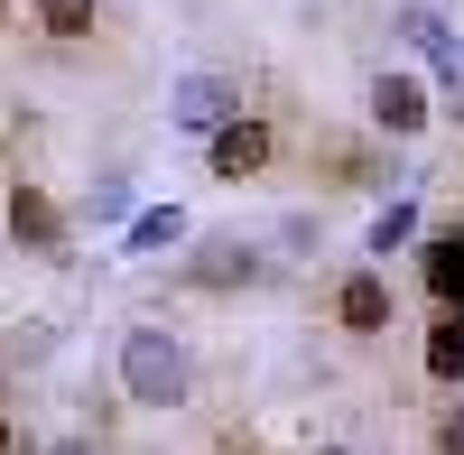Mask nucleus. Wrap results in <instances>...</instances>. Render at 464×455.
<instances>
[{
    "instance_id": "1",
    "label": "nucleus",
    "mask_w": 464,
    "mask_h": 455,
    "mask_svg": "<svg viewBox=\"0 0 464 455\" xmlns=\"http://www.w3.org/2000/svg\"><path fill=\"white\" fill-rule=\"evenodd\" d=\"M121 391L140 409H186L196 400V363H186V344L168 325H130L121 334Z\"/></svg>"
},
{
    "instance_id": "2",
    "label": "nucleus",
    "mask_w": 464,
    "mask_h": 455,
    "mask_svg": "<svg viewBox=\"0 0 464 455\" xmlns=\"http://www.w3.org/2000/svg\"><path fill=\"white\" fill-rule=\"evenodd\" d=\"M223 111H242V74L196 65V74H177V84H168V121H177V131H214Z\"/></svg>"
},
{
    "instance_id": "3",
    "label": "nucleus",
    "mask_w": 464,
    "mask_h": 455,
    "mask_svg": "<svg viewBox=\"0 0 464 455\" xmlns=\"http://www.w3.org/2000/svg\"><path fill=\"white\" fill-rule=\"evenodd\" d=\"M372 131H391V140H418V131H428V84H418V74H372Z\"/></svg>"
},
{
    "instance_id": "4",
    "label": "nucleus",
    "mask_w": 464,
    "mask_h": 455,
    "mask_svg": "<svg viewBox=\"0 0 464 455\" xmlns=\"http://www.w3.org/2000/svg\"><path fill=\"white\" fill-rule=\"evenodd\" d=\"M269 270V260L251 251V242H196L186 251V288H205V297H223V288H251Z\"/></svg>"
},
{
    "instance_id": "5",
    "label": "nucleus",
    "mask_w": 464,
    "mask_h": 455,
    "mask_svg": "<svg viewBox=\"0 0 464 455\" xmlns=\"http://www.w3.org/2000/svg\"><path fill=\"white\" fill-rule=\"evenodd\" d=\"M260 168H269V121H251V111H223V121H214V177L242 186V177H260Z\"/></svg>"
},
{
    "instance_id": "6",
    "label": "nucleus",
    "mask_w": 464,
    "mask_h": 455,
    "mask_svg": "<svg viewBox=\"0 0 464 455\" xmlns=\"http://www.w3.org/2000/svg\"><path fill=\"white\" fill-rule=\"evenodd\" d=\"M334 325H343V334H391V279H381V270H353V279L334 288Z\"/></svg>"
},
{
    "instance_id": "7",
    "label": "nucleus",
    "mask_w": 464,
    "mask_h": 455,
    "mask_svg": "<svg viewBox=\"0 0 464 455\" xmlns=\"http://www.w3.org/2000/svg\"><path fill=\"white\" fill-rule=\"evenodd\" d=\"M10 242H19V251H65V214H56V196L10 186Z\"/></svg>"
},
{
    "instance_id": "8",
    "label": "nucleus",
    "mask_w": 464,
    "mask_h": 455,
    "mask_svg": "<svg viewBox=\"0 0 464 455\" xmlns=\"http://www.w3.org/2000/svg\"><path fill=\"white\" fill-rule=\"evenodd\" d=\"M186 242V214L177 205H149V214H121V251L149 260V251H177Z\"/></svg>"
},
{
    "instance_id": "9",
    "label": "nucleus",
    "mask_w": 464,
    "mask_h": 455,
    "mask_svg": "<svg viewBox=\"0 0 464 455\" xmlns=\"http://www.w3.org/2000/svg\"><path fill=\"white\" fill-rule=\"evenodd\" d=\"M418 279H428L437 307H464V242H455V233H437L428 251H418Z\"/></svg>"
},
{
    "instance_id": "10",
    "label": "nucleus",
    "mask_w": 464,
    "mask_h": 455,
    "mask_svg": "<svg viewBox=\"0 0 464 455\" xmlns=\"http://www.w3.org/2000/svg\"><path fill=\"white\" fill-rule=\"evenodd\" d=\"M428 382H464V307L428 325Z\"/></svg>"
},
{
    "instance_id": "11",
    "label": "nucleus",
    "mask_w": 464,
    "mask_h": 455,
    "mask_svg": "<svg viewBox=\"0 0 464 455\" xmlns=\"http://www.w3.org/2000/svg\"><path fill=\"white\" fill-rule=\"evenodd\" d=\"M28 19L47 28V37H65V47H74V37H93V28H102V10H93V0H28Z\"/></svg>"
},
{
    "instance_id": "12",
    "label": "nucleus",
    "mask_w": 464,
    "mask_h": 455,
    "mask_svg": "<svg viewBox=\"0 0 464 455\" xmlns=\"http://www.w3.org/2000/svg\"><path fill=\"white\" fill-rule=\"evenodd\" d=\"M418 242V205L400 196V205H381V223H372V260H391V251H409Z\"/></svg>"
},
{
    "instance_id": "13",
    "label": "nucleus",
    "mask_w": 464,
    "mask_h": 455,
    "mask_svg": "<svg viewBox=\"0 0 464 455\" xmlns=\"http://www.w3.org/2000/svg\"><path fill=\"white\" fill-rule=\"evenodd\" d=\"M84 214H93V223H121V214H130V186H121V177H93V205H84Z\"/></svg>"
},
{
    "instance_id": "14",
    "label": "nucleus",
    "mask_w": 464,
    "mask_h": 455,
    "mask_svg": "<svg viewBox=\"0 0 464 455\" xmlns=\"http://www.w3.org/2000/svg\"><path fill=\"white\" fill-rule=\"evenodd\" d=\"M437 446H446V455H464V409H455V419L437 428Z\"/></svg>"
},
{
    "instance_id": "15",
    "label": "nucleus",
    "mask_w": 464,
    "mask_h": 455,
    "mask_svg": "<svg viewBox=\"0 0 464 455\" xmlns=\"http://www.w3.org/2000/svg\"><path fill=\"white\" fill-rule=\"evenodd\" d=\"M0 28H10V0H0Z\"/></svg>"
},
{
    "instance_id": "16",
    "label": "nucleus",
    "mask_w": 464,
    "mask_h": 455,
    "mask_svg": "<svg viewBox=\"0 0 464 455\" xmlns=\"http://www.w3.org/2000/svg\"><path fill=\"white\" fill-rule=\"evenodd\" d=\"M0 446H10V419H0Z\"/></svg>"
}]
</instances>
